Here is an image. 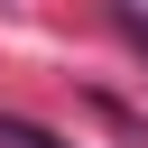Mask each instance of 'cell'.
<instances>
[{
	"label": "cell",
	"instance_id": "1",
	"mask_svg": "<svg viewBox=\"0 0 148 148\" xmlns=\"http://www.w3.org/2000/svg\"><path fill=\"white\" fill-rule=\"evenodd\" d=\"M0 148H65V139L37 130V120H18V111H0Z\"/></svg>",
	"mask_w": 148,
	"mask_h": 148
}]
</instances>
